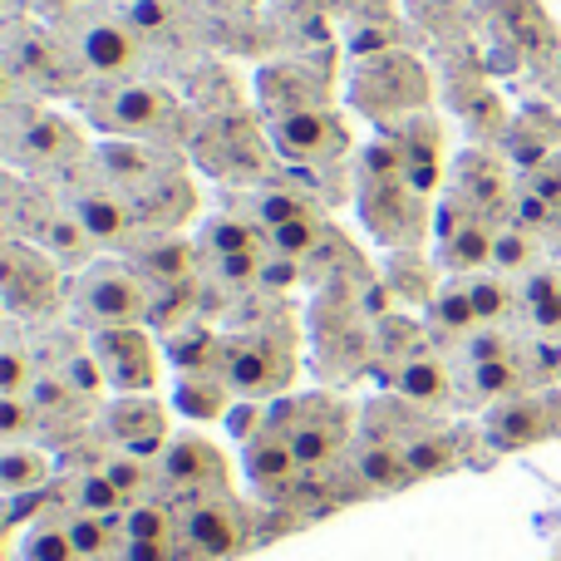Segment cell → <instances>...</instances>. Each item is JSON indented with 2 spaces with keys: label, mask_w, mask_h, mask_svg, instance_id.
<instances>
[{
  "label": "cell",
  "mask_w": 561,
  "mask_h": 561,
  "mask_svg": "<svg viewBox=\"0 0 561 561\" xmlns=\"http://www.w3.org/2000/svg\"><path fill=\"white\" fill-rule=\"evenodd\" d=\"M89 108V124L104 128L108 138H144V144H173L183 134V104L158 84L138 79H94L79 89Z\"/></svg>",
  "instance_id": "cell-1"
},
{
  "label": "cell",
  "mask_w": 561,
  "mask_h": 561,
  "mask_svg": "<svg viewBox=\"0 0 561 561\" xmlns=\"http://www.w3.org/2000/svg\"><path fill=\"white\" fill-rule=\"evenodd\" d=\"M59 39L75 49L89 79H124L144 59V35L124 10L104 5V0H79V5L59 10Z\"/></svg>",
  "instance_id": "cell-2"
},
{
  "label": "cell",
  "mask_w": 561,
  "mask_h": 561,
  "mask_svg": "<svg viewBox=\"0 0 561 561\" xmlns=\"http://www.w3.org/2000/svg\"><path fill=\"white\" fill-rule=\"evenodd\" d=\"M5 158H10V173L45 178V173H75L94 153L84 148V128L69 114L45 104H30V108L5 104Z\"/></svg>",
  "instance_id": "cell-3"
},
{
  "label": "cell",
  "mask_w": 561,
  "mask_h": 561,
  "mask_svg": "<svg viewBox=\"0 0 561 561\" xmlns=\"http://www.w3.org/2000/svg\"><path fill=\"white\" fill-rule=\"evenodd\" d=\"M148 300H153V290L138 276V266L94 262L79 272L69 306H75V316L84 320L89 330H118V325H144Z\"/></svg>",
  "instance_id": "cell-4"
},
{
  "label": "cell",
  "mask_w": 561,
  "mask_h": 561,
  "mask_svg": "<svg viewBox=\"0 0 561 561\" xmlns=\"http://www.w3.org/2000/svg\"><path fill=\"white\" fill-rule=\"evenodd\" d=\"M65 207L84 222V232L94 237L99 252H118V247H134L138 242V213L134 203L124 197V187L108 183L104 173L94 168V158H89V168L79 163L75 173H65Z\"/></svg>",
  "instance_id": "cell-5"
},
{
  "label": "cell",
  "mask_w": 561,
  "mask_h": 561,
  "mask_svg": "<svg viewBox=\"0 0 561 561\" xmlns=\"http://www.w3.org/2000/svg\"><path fill=\"white\" fill-rule=\"evenodd\" d=\"M5 65L15 84H30L35 94H79L84 84V65L75 59V49L59 39V30L45 25H10L5 39Z\"/></svg>",
  "instance_id": "cell-6"
},
{
  "label": "cell",
  "mask_w": 561,
  "mask_h": 561,
  "mask_svg": "<svg viewBox=\"0 0 561 561\" xmlns=\"http://www.w3.org/2000/svg\"><path fill=\"white\" fill-rule=\"evenodd\" d=\"M355 104L365 108L369 118H379V124H399V118H409V114H424V104H428L424 65L399 55V49L365 59L355 75Z\"/></svg>",
  "instance_id": "cell-7"
},
{
  "label": "cell",
  "mask_w": 561,
  "mask_h": 561,
  "mask_svg": "<svg viewBox=\"0 0 561 561\" xmlns=\"http://www.w3.org/2000/svg\"><path fill=\"white\" fill-rule=\"evenodd\" d=\"M59 290H65V266L45 247L10 237L5 256H0V296H5L10 316H45L59 306Z\"/></svg>",
  "instance_id": "cell-8"
},
{
  "label": "cell",
  "mask_w": 561,
  "mask_h": 561,
  "mask_svg": "<svg viewBox=\"0 0 561 561\" xmlns=\"http://www.w3.org/2000/svg\"><path fill=\"white\" fill-rule=\"evenodd\" d=\"M99 369H104V385L118 389V394H153L158 389V369H163V355H158V340L148 335L144 325H118V330H94L89 340Z\"/></svg>",
  "instance_id": "cell-9"
},
{
  "label": "cell",
  "mask_w": 561,
  "mask_h": 561,
  "mask_svg": "<svg viewBox=\"0 0 561 561\" xmlns=\"http://www.w3.org/2000/svg\"><path fill=\"white\" fill-rule=\"evenodd\" d=\"M359 217L385 247H414L428 227V197H419L404 178L359 183Z\"/></svg>",
  "instance_id": "cell-10"
},
{
  "label": "cell",
  "mask_w": 561,
  "mask_h": 561,
  "mask_svg": "<svg viewBox=\"0 0 561 561\" xmlns=\"http://www.w3.org/2000/svg\"><path fill=\"white\" fill-rule=\"evenodd\" d=\"M222 379L242 399L276 394L290 379V355L276 345V335H262V330L232 335V340H222Z\"/></svg>",
  "instance_id": "cell-11"
},
{
  "label": "cell",
  "mask_w": 561,
  "mask_h": 561,
  "mask_svg": "<svg viewBox=\"0 0 561 561\" xmlns=\"http://www.w3.org/2000/svg\"><path fill=\"white\" fill-rule=\"evenodd\" d=\"M272 144L290 163H325V158L345 153L350 134L330 104H306V108H290V114L272 118Z\"/></svg>",
  "instance_id": "cell-12"
},
{
  "label": "cell",
  "mask_w": 561,
  "mask_h": 561,
  "mask_svg": "<svg viewBox=\"0 0 561 561\" xmlns=\"http://www.w3.org/2000/svg\"><path fill=\"white\" fill-rule=\"evenodd\" d=\"M493 242H497V222L473 207H463L454 197L438 222V262H444L448 276L468 280L478 272H493Z\"/></svg>",
  "instance_id": "cell-13"
},
{
  "label": "cell",
  "mask_w": 561,
  "mask_h": 561,
  "mask_svg": "<svg viewBox=\"0 0 561 561\" xmlns=\"http://www.w3.org/2000/svg\"><path fill=\"white\" fill-rule=\"evenodd\" d=\"M158 483L168 493H183L187 503L193 497H227V458L207 438H173L158 458Z\"/></svg>",
  "instance_id": "cell-14"
},
{
  "label": "cell",
  "mask_w": 561,
  "mask_h": 561,
  "mask_svg": "<svg viewBox=\"0 0 561 561\" xmlns=\"http://www.w3.org/2000/svg\"><path fill=\"white\" fill-rule=\"evenodd\" d=\"M242 513L232 507V497H193L178 513V537L197 552V561H222L247 547Z\"/></svg>",
  "instance_id": "cell-15"
},
{
  "label": "cell",
  "mask_w": 561,
  "mask_h": 561,
  "mask_svg": "<svg viewBox=\"0 0 561 561\" xmlns=\"http://www.w3.org/2000/svg\"><path fill=\"white\" fill-rule=\"evenodd\" d=\"M517 187H523V183H513L507 163L497 153H488V148H478V153H463L454 163V197L463 207H473V213L493 217V222L503 213H513Z\"/></svg>",
  "instance_id": "cell-16"
},
{
  "label": "cell",
  "mask_w": 561,
  "mask_h": 561,
  "mask_svg": "<svg viewBox=\"0 0 561 561\" xmlns=\"http://www.w3.org/2000/svg\"><path fill=\"white\" fill-rule=\"evenodd\" d=\"M389 138H394L409 158L404 183L414 187L419 197H434L438 187H444V124H438V114L424 108V114L399 118V124H389Z\"/></svg>",
  "instance_id": "cell-17"
},
{
  "label": "cell",
  "mask_w": 561,
  "mask_h": 561,
  "mask_svg": "<svg viewBox=\"0 0 561 561\" xmlns=\"http://www.w3.org/2000/svg\"><path fill=\"white\" fill-rule=\"evenodd\" d=\"M557 428H561L557 399H542V394H517L488 414V438H493V448H503V454L542 444V438H552Z\"/></svg>",
  "instance_id": "cell-18"
},
{
  "label": "cell",
  "mask_w": 561,
  "mask_h": 561,
  "mask_svg": "<svg viewBox=\"0 0 561 561\" xmlns=\"http://www.w3.org/2000/svg\"><path fill=\"white\" fill-rule=\"evenodd\" d=\"M290 414L296 419L286 424V438L300 458V473L306 468H325L340 454V444H345V409L330 404V399H310V404L290 409Z\"/></svg>",
  "instance_id": "cell-19"
},
{
  "label": "cell",
  "mask_w": 561,
  "mask_h": 561,
  "mask_svg": "<svg viewBox=\"0 0 561 561\" xmlns=\"http://www.w3.org/2000/svg\"><path fill=\"white\" fill-rule=\"evenodd\" d=\"M104 428L124 454L153 458L168 444V409L153 394H118V404L104 414Z\"/></svg>",
  "instance_id": "cell-20"
},
{
  "label": "cell",
  "mask_w": 561,
  "mask_h": 561,
  "mask_svg": "<svg viewBox=\"0 0 561 561\" xmlns=\"http://www.w3.org/2000/svg\"><path fill=\"white\" fill-rule=\"evenodd\" d=\"M454 389H458L454 369H448L434 350H414V355H404V365L394 369V394L409 399L414 409L448 404V399H454Z\"/></svg>",
  "instance_id": "cell-21"
},
{
  "label": "cell",
  "mask_w": 561,
  "mask_h": 561,
  "mask_svg": "<svg viewBox=\"0 0 561 561\" xmlns=\"http://www.w3.org/2000/svg\"><path fill=\"white\" fill-rule=\"evenodd\" d=\"M296 473H300V458H296V448H290L286 428L266 424L262 434L247 444V478H252L262 493H286V488L296 483Z\"/></svg>",
  "instance_id": "cell-22"
},
{
  "label": "cell",
  "mask_w": 561,
  "mask_h": 561,
  "mask_svg": "<svg viewBox=\"0 0 561 561\" xmlns=\"http://www.w3.org/2000/svg\"><path fill=\"white\" fill-rule=\"evenodd\" d=\"M527 385H533V375H527V359L523 355L468 365L463 379H458V389H463L468 404H507V399H517Z\"/></svg>",
  "instance_id": "cell-23"
},
{
  "label": "cell",
  "mask_w": 561,
  "mask_h": 561,
  "mask_svg": "<svg viewBox=\"0 0 561 561\" xmlns=\"http://www.w3.org/2000/svg\"><path fill=\"white\" fill-rule=\"evenodd\" d=\"M350 468H355V478L369 493H394V488L414 483V473H409V463H404V448L389 444V438H359Z\"/></svg>",
  "instance_id": "cell-24"
},
{
  "label": "cell",
  "mask_w": 561,
  "mask_h": 561,
  "mask_svg": "<svg viewBox=\"0 0 561 561\" xmlns=\"http://www.w3.org/2000/svg\"><path fill=\"white\" fill-rule=\"evenodd\" d=\"M138 276L148 286H187L197 276V256H193V242L187 237H153V242L138 252Z\"/></svg>",
  "instance_id": "cell-25"
},
{
  "label": "cell",
  "mask_w": 561,
  "mask_h": 561,
  "mask_svg": "<svg viewBox=\"0 0 561 561\" xmlns=\"http://www.w3.org/2000/svg\"><path fill=\"white\" fill-rule=\"evenodd\" d=\"M542 256H547V242L533 232V227H523V222H497V242H493V272L497 276H507V280H527L542 266Z\"/></svg>",
  "instance_id": "cell-26"
},
{
  "label": "cell",
  "mask_w": 561,
  "mask_h": 561,
  "mask_svg": "<svg viewBox=\"0 0 561 561\" xmlns=\"http://www.w3.org/2000/svg\"><path fill=\"white\" fill-rule=\"evenodd\" d=\"M517 310L533 320L537 335H561V266H537L517 280Z\"/></svg>",
  "instance_id": "cell-27"
},
{
  "label": "cell",
  "mask_w": 561,
  "mask_h": 561,
  "mask_svg": "<svg viewBox=\"0 0 561 561\" xmlns=\"http://www.w3.org/2000/svg\"><path fill=\"white\" fill-rule=\"evenodd\" d=\"M428 330L444 335V340H458V345H463L473 330H483V316H478V306H473V296H468L463 280L434 290V300H428Z\"/></svg>",
  "instance_id": "cell-28"
},
{
  "label": "cell",
  "mask_w": 561,
  "mask_h": 561,
  "mask_svg": "<svg viewBox=\"0 0 561 561\" xmlns=\"http://www.w3.org/2000/svg\"><path fill=\"white\" fill-rule=\"evenodd\" d=\"M399 448H404V463H409V473L414 478L448 473V468L458 463V448H454V438H448L444 428H414Z\"/></svg>",
  "instance_id": "cell-29"
},
{
  "label": "cell",
  "mask_w": 561,
  "mask_h": 561,
  "mask_svg": "<svg viewBox=\"0 0 561 561\" xmlns=\"http://www.w3.org/2000/svg\"><path fill=\"white\" fill-rule=\"evenodd\" d=\"M178 409L193 419H227L232 414V385L222 375H183Z\"/></svg>",
  "instance_id": "cell-30"
},
{
  "label": "cell",
  "mask_w": 561,
  "mask_h": 561,
  "mask_svg": "<svg viewBox=\"0 0 561 561\" xmlns=\"http://www.w3.org/2000/svg\"><path fill=\"white\" fill-rule=\"evenodd\" d=\"M65 533H69V542H75L79 561H89V557H104V552H114V547H124V517L69 513Z\"/></svg>",
  "instance_id": "cell-31"
},
{
  "label": "cell",
  "mask_w": 561,
  "mask_h": 561,
  "mask_svg": "<svg viewBox=\"0 0 561 561\" xmlns=\"http://www.w3.org/2000/svg\"><path fill=\"white\" fill-rule=\"evenodd\" d=\"M45 478H49V458L39 454V448L5 444V454H0V488H5L10 497L39 493V483H45Z\"/></svg>",
  "instance_id": "cell-32"
},
{
  "label": "cell",
  "mask_w": 561,
  "mask_h": 561,
  "mask_svg": "<svg viewBox=\"0 0 561 561\" xmlns=\"http://www.w3.org/2000/svg\"><path fill=\"white\" fill-rule=\"evenodd\" d=\"M178 533V513L158 497H138L124 513V542H173Z\"/></svg>",
  "instance_id": "cell-33"
},
{
  "label": "cell",
  "mask_w": 561,
  "mask_h": 561,
  "mask_svg": "<svg viewBox=\"0 0 561 561\" xmlns=\"http://www.w3.org/2000/svg\"><path fill=\"white\" fill-rule=\"evenodd\" d=\"M168 350H173V365L183 369V375H222V340H217L213 330L187 325Z\"/></svg>",
  "instance_id": "cell-34"
},
{
  "label": "cell",
  "mask_w": 561,
  "mask_h": 561,
  "mask_svg": "<svg viewBox=\"0 0 561 561\" xmlns=\"http://www.w3.org/2000/svg\"><path fill=\"white\" fill-rule=\"evenodd\" d=\"M463 286H468V296H473L483 325H507V310L517 306V280H507L497 272H478V276H468Z\"/></svg>",
  "instance_id": "cell-35"
},
{
  "label": "cell",
  "mask_w": 561,
  "mask_h": 561,
  "mask_svg": "<svg viewBox=\"0 0 561 561\" xmlns=\"http://www.w3.org/2000/svg\"><path fill=\"white\" fill-rule=\"evenodd\" d=\"M262 222H247V217H213L203 232V247L213 256H237V252H262Z\"/></svg>",
  "instance_id": "cell-36"
},
{
  "label": "cell",
  "mask_w": 561,
  "mask_h": 561,
  "mask_svg": "<svg viewBox=\"0 0 561 561\" xmlns=\"http://www.w3.org/2000/svg\"><path fill=\"white\" fill-rule=\"evenodd\" d=\"M75 513H94V517H124L128 513V497L118 493L114 483H108L104 468H94V473H84L75 483Z\"/></svg>",
  "instance_id": "cell-37"
},
{
  "label": "cell",
  "mask_w": 561,
  "mask_h": 561,
  "mask_svg": "<svg viewBox=\"0 0 561 561\" xmlns=\"http://www.w3.org/2000/svg\"><path fill=\"white\" fill-rule=\"evenodd\" d=\"M20 557L25 561H79L75 542H69V533H65V523H35V533L25 537Z\"/></svg>",
  "instance_id": "cell-38"
},
{
  "label": "cell",
  "mask_w": 561,
  "mask_h": 561,
  "mask_svg": "<svg viewBox=\"0 0 561 561\" xmlns=\"http://www.w3.org/2000/svg\"><path fill=\"white\" fill-rule=\"evenodd\" d=\"M320 237H325V227H320L316 217H300V222H286V227H276V232H266V242H272L276 256L300 262V256H310L320 247Z\"/></svg>",
  "instance_id": "cell-39"
},
{
  "label": "cell",
  "mask_w": 561,
  "mask_h": 561,
  "mask_svg": "<svg viewBox=\"0 0 561 561\" xmlns=\"http://www.w3.org/2000/svg\"><path fill=\"white\" fill-rule=\"evenodd\" d=\"M458 350H463V365H483V359L523 355V345L507 335V325H483V330H473V335H468Z\"/></svg>",
  "instance_id": "cell-40"
},
{
  "label": "cell",
  "mask_w": 561,
  "mask_h": 561,
  "mask_svg": "<svg viewBox=\"0 0 561 561\" xmlns=\"http://www.w3.org/2000/svg\"><path fill=\"white\" fill-rule=\"evenodd\" d=\"M104 473H108V483H114L118 493L128 497V503H138V497H144V488L153 483V468H148V458L124 454V448H118V458H108V463H104Z\"/></svg>",
  "instance_id": "cell-41"
},
{
  "label": "cell",
  "mask_w": 561,
  "mask_h": 561,
  "mask_svg": "<svg viewBox=\"0 0 561 561\" xmlns=\"http://www.w3.org/2000/svg\"><path fill=\"white\" fill-rule=\"evenodd\" d=\"M55 375L65 379V385L75 389L79 399H94L99 389H108V385H104V369H99V359H94V350H75V355H69L65 365L55 369Z\"/></svg>",
  "instance_id": "cell-42"
},
{
  "label": "cell",
  "mask_w": 561,
  "mask_h": 561,
  "mask_svg": "<svg viewBox=\"0 0 561 561\" xmlns=\"http://www.w3.org/2000/svg\"><path fill=\"white\" fill-rule=\"evenodd\" d=\"M39 369L30 365L25 345H20L15 335L5 340V350H0V394H30V385H35Z\"/></svg>",
  "instance_id": "cell-43"
},
{
  "label": "cell",
  "mask_w": 561,
  "mask_h": 561,
  "mask_svg": "<svg viewBox=\"0 0 561 561\" xmlns=\"http://www.w3.org/2000/svg\"><path fill=\"white\" fill-rule=\"evenodd\" d=\"M300 217H316V213H310V203H306V197L286 193V187H276V193H266V197H262V207H256V222H262V232H276V227L300 222Z\"/></svg>",
  "instance_id": "cell-44"
},
{
  "label": "cell",
  "mask_w": 561,
  "mask_h": 561,
  "mask_svg": "<svg viewBox=\"0 0 561 561\" xmlns=\"http://www.w3.org/2000/svg\"><path fill=\"white\" fill-rule=\"evenodd\" d=\"M35 424H39V409L30 404V394H0V438L5 444H20Z\"/></svg>",
  "instance_id": "cell-45"
},
{
  "label": "cell",
  "mask_w": 561,
  "mask_h": 561,
  "mask_svg": "<svg viewBox=\"0 0 561 561\" xmlns=\"http://www.w3.org/2000/svg\"><path fill=\"white\" fill-rule=\"evenodd\" d=\"M523 359H527V375L537 379H561V335H537L523 345Z\"/></svg>",
  "instance_id": "cell-46"
},
{
  "label": "cell",
  "mask_w": 561,
  "mask_h": 561,
  "mask_svg": "<svg viewBox=\"0 0 561 561\" xmlns=\"http://www.w3.org/2000/svg\"><path fill=\"white\" fill-rule=\"evenodd\" d=\"M124 15L134 20L138 35H158V30H173L178 10L173 0H124Z\"/></svg>",
  "instance_id": "cell-47"
},
{
  "label": "cell",
  "mask_w": 561,
  "mask_h": 561,
  "mask_svg": "<svg viewBox=\"0 0 561 561\" xmlns=\"http://www.w3.org/2000/svg\"><path fill=\"white\" fill-rule=\"evenodd\" d=\"M75 399H79V394L55 375V369H49V375H35V385H30V404L39 409V419H45V414H59V409H69Z\"/></svg>",
  "instance_id": "cell-48"
},
{
  "label": "cell",
  "mask_w": 561,
  "mask_h": 561,
  "mask_svg": "<svg viewBox=\"0 0 561 561\" xmlns=\"http://www.w3.org/2000/svg\"><path fill=\"white\" fill-rule=\"evenodd\" d=\"M523 187H527V193H533V197H542L547 207H557V213H561V148H557L552 158H547L542 168H533V173H523Z\"/></svg>",
  "instance_id": "cell-49"
},
{
  "label": "cell",
  "mask_w": 561,
  "mask_h": 561,
  "mask_svg": "<svg viewBox=\"0 0 561 561\" xmlns=\"http://www.w3.org/2000/svg\"><path fill=\"white\" fill-rule=\"evenodd\" d=\"M217 276H222L227 286H262V252L217 256Z\"/></svg>",
  "instance_id": "cell-50"
},
{
  "label": "cell",
  "mask_w": 561,
  "mask_h": 561,
  "mask_svg": "<svg viewBox=\"0 0 561 561\" xmlns=\"http://www.w3.org/2000/svg\"><path fill=\"white\" fill-rule=\"evenodd\" d=\"M227 424H232V434H237V438H247V444H252V438L266 428V414H262L256 404H237L232 414H227Z\"/></svg>",
  "instance_id": "cell-51"
},
{
  "label": "cell",
  "mask_w": 561,
  "mask_h": 561,
  "mask_svg": "<svg viewBox=\"0 0 561 561\" xmlns=\"http://www.w3.org/2000/svg\"><path fill=\"white\" fill-rule=\"evenodd\" d=\"M296 276H300V262H290V256H272V262H262V286H272V290L296 286Z\"/></svg>",
  "instance_id": "cell-52"
},
{
  "label": "cell",
  "mask_w": 561,
  "mask_h": 561,
  "mask_svg": "<svg viewBox=\"0 0 561 561\" xmlns=\"http://www.w3.org/2000/svg\"><path fill=\"white\" fill-rule=\"evenodd\" d=\"M118 561H173V542H124Z\"/></svg>",
  "instance_id": "cell-53"
},
{
  "label": "cell",
  "mask_w": 561,
  "mask_h": 561,
  "mask_svg": "<svg viewBox=\"0 0 561 561\" xmlns=\"http://www.w3.org/2000/svg\"><path fill=\"white\" fill-rule=\"evenodd\" d=\"M547 94L561 104V45H557V55H552V75H547Z\"/></svg>",
  "instance_id": "cell-54"
},
{
  "label": "cell",
  "mask_w": 561,
  "mask_h": 561,
  "mask_svg": "<svg viewBox=\"0 0 561 561\" xmlns=\"http://www.w3.org/2000/svg\"><path fill=\"white\" fill-rule=\"evenodd\" d=\"M55 5H59V10H69V5H79V0H55Z\"/></svg>",
  "instance_id": "cell-55"
}]
</instances>
